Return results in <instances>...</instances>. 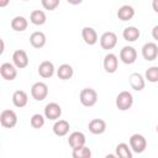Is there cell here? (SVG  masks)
<instances>
[{
    "instance_id": "cell-9",
    "label": "cell",
    "mask_w": 158,
    "mask_h": 158,
    "mask_svg": "<svg viewBox=\"0 0 158 158\" xmlns=\"http://www.w3.org/2000/svg\"><path fill=\"white\" fill-rule=\"evenodd\" d=\"M62 115V107L57 102H49L44 106V116L48 120H52V121H56Z\"/></svg>"
},
{
    "instance_id": "cell-21",
    "label": "cell",
    "mask_w": 158,
    "mask_h": 158,
    "mask_svg": "<svg viewBox=\"0 0 158 158\" xmlns=\"http://www.w3.org/2000/svg\"><path fill=\"white\" fill-rule=\"evenodd\" d=\"M135 16V9L131 5H122L117 11V17L121 21H128L132 20Z\"/></svg>"
},
{
    "instance_id": "cell-29",
    "label": "cell",
    "mask_w": 158,
    "mask_h": 158,
    "mask_svg": "<svg viewBox=\"0 0 158 158\" xmlns=\"http://www.w3.org/2000/svg\"><path fill=\"white\" fill-rule=\"evenodd\" d=\"M44 120H46V116H43L41 114H35V115H32L30 123L33 128H41L44 125Z\"/></svg>"
},
{
    "instance_id": "cell-15",
    "label": "cell",
    "mask_w": 158,
    "mask_h": 158,
    "mask_svg": "<svg viewBox=\"0 0 158 158\" xmlns=\"http://www.w3.org/2000/svg\"><path fill=\"white\" fill-rule=\"evenodd\" d=\"M88 128L93 135H101L106 131V122L101 118H94L89 122Z\"/></svg>"
},
{
    "instance_id": "cell-12",
    "label": "cell",
    "mask_w": 158,
    "mask_h": 158,
    "mask_svg": "<svg viewBox=\"0 0 158 158\" xmlns=\"http://www.w3.org/2000/svg\"><path fill=\"white\" fill-rule=\"evenodd\" d=\"M118 67V58L114 53H107L104 57V69L107 73H115Z\"/></svg>"
},
{
    "instance_id": "cell-30",
    "label": "cell",
    "mask_w": 158,
    "mask_h": 158,
    "mask_svg": "<svg viewBox=\"0 0 158 158\" xmlns=\"http://www.w3.org/2000/svg\"><path fill=\"white\" fill-rule=\"evenodd\" d=\"M41 4L43 6V9L52 11L59 6V0H41Z\"/></svg>"
},
{
    "instance_id": "cell-22",
    "label": "cell",
    "mask_w": 158,
    "mask_h": 158,
    "mask_svg": "<svg viewBox=\"0 0 158 158\" xmlns=\"http://www.w3.org/2000/svg\"><path fill=\"white\" fill-rule=\"evenodd\" d=\"M28 26V22H27V19L23 17V16H15L12 20H11V28L16 32H22L27 28Z\"/></svg>"
},
{
    "instance_id": "cell-8",
    "label": "cell",
    "mask_w": 158,
    "mask_h": 158,
    "mask_svg": "<svg viewBox=\"0 0 158 158\" xmlns=\"http://www.w3.org/2000/svg\"><path fill=\"white\" fill-rule=\"evenodd\" d=\"M142 57L148 62H152V60L157 59V57H158V46L154 42H147L146 44H143Z\"/></svg>"
},
{
    "instance_id": "cell-20",
    "label": "cell",
    "mask_w": 158,
    "mask_h": 158,
    "mask_svg": "<svg viewBox=\"0 0 158 158\" xmlns=\"http://www.w3.org/2000/svg\"><path fill=\"white\" fill-rule=\"evenodd\" d=\"M46 35L41 31H36L30 36V43L35 48H42L46 44Z\"/></svg>"
},
{
    "instance_id": "cell-19",
    "label": "cell",
    "mask_w": 158,
    "mask_h": 158,
    "mask_svg": "<svg viewBox=\"0 0 158 158\" xmlns=\"http://www.w3.org/2000/svg\"><path fill=\"white\" fill-rule=\"evenodd\" d=\"M54 65L52 62L49 60H43L40 65H38V74L42 78H51L54 74Z\"/></svg>"
},
{
    "instance_id": "cell-34",
    "label": "cell",
    "mask_w": 158,
    "mask_h": 158,
    "mask_svg": "<svg viewBox=\"0 0 158 158\" xmlns=\"http://www.w3.org/2000/svg\"><path fill=\"white\" fill-rule=\"evenodd\" d=\"M9 2H10V0H0V7H5V6H7Z\"/></svg>"
},
{
    "instance_id": "cell-31",
    "label": "cell",
    "mask_w": 158,
    "mask_h": 158,
    "mask_svg": "<svg viewBox=\"0 0 158 158\" xmlns=\"http://www.w3.org/2000/svg\"><path fill=\"white\" fill-rule=\"evenodd\" d=\"M152 37H153L156 41H158V25H156V26L152 28Z\"/></svg>"
},
{
    "instance_id": "cell-23",
    "label": "cell",
    "mask_w": 158,
    "mask_h": 158,
    "mask_svg": "<svg viewBox=\"0 0 158 158\" xmlns=\"http://www.w3.org/2000/svg\"><path fill=\"white\" fill-rule=\"evenodd\" d=\"M139 35H141L139 33V30L137 27H135V26H128L122 32V37L127 42H135L136 40H138Z\"/></svg>"
},
{
    "instance_id": "cell-14",
    "label": "cell",
    "mask_w": 158,
    "mask_h": 158,
    "mask_svg": "<svg viewBox=\"0 0 158 158\" xmlns=\"http://www.w3.org/2000/svg\"><path fill=\"white\" fill-rule=\"evenodd\" d=\"M128 81L131 88L136 91H141L146 86V80L139 73H131L128 77Z\"/></svg>"
},
{
    "instance_id": "cell-16",
    "label": "cell",
    "mask_w": 158,
    "mask_h": 158,
    "mask_svg": "<svg viewBox=\"0 0 158 158\" xmlns=\"http://www.w3.org/2000/svg\"><path fill=\"white\" fill-rule=\"evenodd\" d=\"M70 128V125L68 121L65 120H56L54 125H53V133L58 137H63L65 135H68Z\"/></svg>"
},
{
    "instance_id": "cell-36",
    "label": "cell",
    "mask_w": 158,
    "mask_h": 158,
    "mask_svg": "<svg viewBox=\"0 0 158 158\" xmlns=\"http://www.w3.org/2000/svg\"><path fill=\"white\" fill-rule=\"evenodd\" d=\"M23 1H27V0H23Z\"/></svg>"
},
{
    "instance_id": "cell-17",
    "label": "cell",
    "mask_w": 158,
    "mask_h": 158,
    "mask_svg": "<svg viewBox=\"0 0 158 158\" xmlns=\"http://www.w3.org/2000/svg\"><path fill=\"white\" fill-rule=\"evenodd\" d=\"M81 37L89 46H94L98 42V33L93 27H84L81 30Z\"/></svg>"
},
{
    "instance_id": "cell-24",
    "label": "cell",
    "mask_w": 158,
    "mask_h": 158,
    "mask_svg": "<svg viewBox=\"0 0 158 158\" xmlns=\"http://www.w3.org/2000/svg\"><path fill=\"white\" fill-rule=\"evenodd\" d=\"M73 73H74V70H73V68H72V65L70 64H62V65H59V68L57 69V75H58V78L59 79H62V80H68V79H70L72 77H73Z\"/></svg>"
},
{
    "instance_id": "cell-13",
    "label": "cell",
    "mask_w": 158,
    "mask_h": 158,
    "mask_svg": "<svg viewBox=\"0 0 158 158\" xmlns=\"http://www.w3.org/2000/svg\"><path fill=\"white\" fill-rule=\"evenodd\" d=\"M68 143L72 148H78V147H81V146H85L86 143V137L83 132H79V131H74L69 135L68 137Z\"/></svg>"
},
{
    "instance_id": "cell-1",
    "label": "cell",
    "mask_w": 158,
    "mask_h": 158,
    "mask_svg": "<svg viewBox=\"0 0 158 158\" xmlns=\"http://www.w3.org/2000/svg\"><path fill=\"white\" fill-rule=\"evenodd\" d=\"M79 100L83 106L91 107L98 101V93L93 88H84L79 94Z\"/></svg>"
},
{
    "instance_id": "cell-28",
    "label": "cell",
    "mask_w": 158,
    "mask_h": 158,
    "mask_svg": "<svg viewBox=\"0 0 158 158\" xmlns=\"http://www.w3.org/2000/svg\"><path fill=\"white\" fill-rule=\"evenodd\" d=\"M144 79H147L149 83H158V67H149L144 73Z\"/></svg>"
},
{
    "instance_id": "cell-35",
    "label": "cell",
    "mask_w": 158,
    "mask_h": 158,
    "mask_svg": "<svg viewBox=\"0 0 158 158\" xmlns=\"http://www.w3.org/2000/svg\"><path fill=\"white\" fill-rule=\"evenodd\" d=\"M157 132H158V125H157Z\"/></svg>"
},
{
    "instance_id": "cell-2",
    "label": "cell",
    "mask_w": 158,
    "mask_h": 158,
    "mask_svg": "<svg viewBox=\"0 0 158 158\" xmlns=\"http://www.w3.org/2000/svg\"><path fill=\"white\" fill-rule=\"evenodd\" d=\"M115 104H116V107L118 110L126 111V110L132 107V105H133V96H132V94L130 91L123 90V91L118 93V95L116 96Z\"/></svg>"
},
{
    "instance_id": "cell-5",
    "label": "cell",
    "mask_w": 158,
    "mask_h": 158,
    "mask_svg": "<svg viewBox=\"0 0 158 158\" xmlns=\"http://www.w3.org/2000/svg\"><path fill=\"white\" fill-rule=\"evenodd\" d=\"M31 95L35 100L42 101L48 95V86L43 81H37L31 86Z\"/></svg>"
},
{
    "instance_id": "cell-4",
    "label": "cell",
    "mask_w": 158,
    "mask_h": 158,
    "mask_svg": "<svg viewBox=\"0 0 158 158\" xmlns=\"http://www.w3.org/2000/svg\"><path fill=\"white\" fill-rule=\"evenodd\" d=\"M130 147L135 153H142L147 148V141L144 136L139 133H133L130 137Z\"/></svg>"
},
{
    "instance_id": "cell-6",
    "label": "cell",
    "mask_w": 158,
    "mask_h": 158,
    "mask_svg": "<svg viewBox=\"0 0 158 158\" xmlns=\"http://www.w3.org/2000/svg\"><path fill=\"white\" fill-rule=\"evenodd\" d=\"M117 44V36L115 32H111V31H107V32H104L100 37V46L102 49H112Z\"/></svg>"
},
{
    "instance_id": "cell-26",
    "label": "cell",
    "mask_w": 158,
    "mask_h": 158,
    "mask_svg": "<svg viewBox=\"0 0 158 158\" xmlns=\"http://www.w3.org/2000/svg\"><path fill=\"white\" fill-rule=\"evenodd\" d=\"M115 156L120 157V158H132V149L131 147H128L127 143H118L116 146V153Z\"/></svg>"
},
{
    "instance_id": "cell-3",
    "label": "cell",
    "mask_w": 158,
    "mask_h": 158,
    "mask_svg": "<svg viewBox=\"0 0 158 158\" xmlns=\"http://www.w3.org/2000/svg\"><path fill=\"white\" fill-rule=\"evenodd\" d=\"M0 123L5 128L15 127L16 123H17V115H16V112L14 110H10V109L2 110L1 114H0Z\"/></svg>"
},
{
    "instance_id": "cell-11",
    "label": "cell",
    "mask_w": 158,
    "mask_h": 158,
    "mask_svg": "<svg viewBox=\"0 0 158 158\" xmlns=\"http://www.w3.org/2000/svg\"><path fill=\"white\" fill-rule=\"evenodd\" d=\"M12 62L19 69H23L28 65V56L23 49H16L12 53Z\"/></svg>"
},
{
    "instance_id": "cell-25",
    "label": "cell",
    "mask_w": 158,
    "mask_h": 158,
    "mask_svg": "<svg viewBox=\"0 0 158 158\" xmlns=\"http://www.w3.org/2000/svg\"><path fill=\"white\" fill-rule=\"evenodd\" d=\"M46 20H47L46 14H44V11H42V10H33V11L31 12V15H30V21H31L33 25H36V26L43 25V23L46 22Z\"/></svg>"
},
{
    "instance_id": "cell-7",
    "label": "cell",
    "mask_w": 158,
    "mask_h": 158,
    "mask_svg": "<svg viewBox=\"0 0 158 158\" xmlns=\"http://www.w3.org/2000/svg\"><path fill=\"white\" fill-rule=\"evenodd\" d=\"M120 59L125 64H132L137 59V51L132 46H125L120 51Z\"/></svg>"
},
{
    "instance_id": "cell-27",
    "label": "cell",
    "mask_w": 158,
    "mask_h": 158,
    "mask_svg": "<svg viewBox=\"0 0 158 158\" xmlns=\"http://www.w3.org/2000/svg\"><path fill=\"white\" fill-rule=\"evenodd\" d=\"M72 156L74 158H90L91 157V151L86 146H81L78 148H73Z\"/></svg>"
},
{
    "instance_id": "cell-32",
    "label": "cell",
    "mask_w": 158,
    "mask_h": 158,
    "mask_svg": "<svg viewBox=\"0 0 158 158\" xmlns=\"http://www.w3.org/2000/svg\"><path fill=\"white\" fill-rule=\"evenodd\" d=\"M152 9L158 14V0H153L152 1Z\"/></svg>"
},
{
    "instance_id": "cell-10",
    "label": "cell",
    "mask_w": 158,
    "mask_h": 158,
    "mask_svg": "<svg viewBox=\"0 0 158 158\" xmlns=\"http://www.w3.org/2000/svg\"><path fill=\"white\" fill-rule=\"evenodd\" d=\"M0 75L5 79V80H14L16 77H17V68L15 64H11V63H2L0 65Z\"/></svg>"
},
{
    "instance_id": "cell-33",
    "label": "cell",
    "mask_w": 158,
    "mask_h": 158,
    "mask_svg": "<svg viewBox=\"0 0 158 158\" xmlns=\"http://www.w3.org/2000/svg\"><path fill=\"white\" fill-rule=\"evenodd\" d=\"M70 5H79V4H81L83 2V0H67Z\"/></svg>"
},
{
    "instance_id": "cell-18",
    "label": "cell",
    "mask_w": 158,
    "mask_h": 158,
    "mask_svg": "<svg viewBox=\"0 0 158 158\" xmlns=\"http://www.w3.org/2000/svg\"><path fill=\"white\" fill-rule=\"evenodd\" d=\"M28 102V96L26 94V91L23 90H16L14 94H12V104L16 106V107H25Z\"/></svg>"
}]
</instances>
